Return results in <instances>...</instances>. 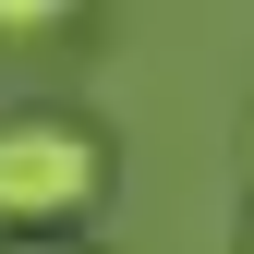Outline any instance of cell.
Segmentation results:
<instances>
[{
    "mask_svg": "<svg viewBox=\"0 0 254 254\" xmlns=\"http://www.w3.org/2000/svg\"><path fill=\"white\" fill-rule=\"evenodd\" d=\"M97 194H109V145L85 121H61V109L0 121V218L24 242H61V218H85Z\"/></svg>",
    "mask_w": 254,
    "mask_h": 254,
    "instance_id": "6da1fadb",
    "label": "cell"
},
{
    "mask_svg": "<svg viewBox=\"0 0 254 254\" xmlns=\"http://www.w3.org/2000/svg\"><path fill=\"white\" fill-rule=\"evenodd\" d=\"M12 254H85V242H12Z\"/></svg>",
    "mask_w": 254,
    "mask_h": 254,
    "instance_id": "7a4b0ae2",
    "label": "cell"
}]
</instances>
